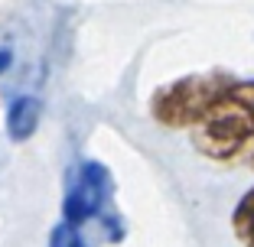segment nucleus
<instances>
[{
  "mask_svg": "<svg viewBox=\"0 0 254 247\" xmlns=\"http://www.w3.org/2000/svg\"><path fill=\"white\" fill-rule=\"evenodd\" d=\"M254 140V82H228L192 127L195 150L212 159H235Z\"/></svg>",
  "mask_w": 254,
  "mask_h": 247,
  "instance_id": "1",
  "label": "nucleus"
},
{
  "mask_svg": "<svg viewBox=\"0 0 254 247\" xmlns=\"http://www.w3.org/2000/svg\"><path fill=\"white\" fill-rule=\"evenodd\" d=\"M228 88L225 72H205V75H189L173 85H163L150 98V114L163 127H195L202 114L212 107L222 91Z\"/></svg>",
  "mask_w": 254,
  "mask_h": 247,
  "instance_id": "2",
  "label": "nucleus"
},
{
  "mask_svg": "<svg viewBox=\"0 0 254 247\" xmlns=\"http://www.w3.org/2000/svg\"><path fill=\"white\" fill-rule=\"evenodd\" d=\"M111 198V172L98 159H85L75 166L68 176L65 205H62V221L72 228H82L88 218H98Z\"/></svg>",
  "mask_w": 254,
  "mask_h": 247,
  "instance_id": "3",
  "label": "nucleus"
},
{
  "mask_svg": "<svg viewBox=\"0 0 254 247\" xmlns=\"http://www.w3.org/2000/svg\"><path fill=\"white\" fill-rule=\"evenodd\" d=\"M39 127V101L33 95H20L10 101L7 111V134L13 140H30Z\"/></svg>",
  "mask_w": 254,
  "mask_h": 247,
  "instance_id": "4",
  "label": "nucleus"
},
{
  "mask_svg": "<svg viewBox=\"0 0 254 247\" xmlns=\"http://www.w3.org/2000/svg\"><path fill=\"white\" fill-rule=\"evenodd\" d=\"M232 225L235 234L245 247H254V189L241 195V202L235 205V215H232Z\"/></svg>",
  "mask_w": 254,
  "mask_h": 247,
  "instance_id": "5",
  "label": "nucleus"
},
{
  "mask_svg": "<svg viewBox=\"0 0 254 247\" xmlns=\"http://www.w3.org/2000/svg\"><path fill=\"white\" fill-rule=\"evenodd\" d=\"M49 247H85V238H82V228H72L65 221L53 228L49 234Z\"/></svg>",
  "mask_w": 254,
  "mask_h": 247,
  "instance_id": "6",
  "label": "nucleus"
},
{
  "mask_svg": "<svg viewBox=\"0 0 254 247\" xmlns=\"http://www.w3.org/2000/svg\"><path fill=\"white\" fill-rule=\"evenodd\" d=\"M10 49H0V72H3V68H10Z\"/></svg>",
  "mask_w": 254,
  "mask_h": 247,
  "instance_id": "7",
  "label": "nucleus"
},
{
  "mask_svg": "<svg viewBox=\"0 0 254 247\" xmlns=\"http://www.w3.org/2000/svg\"><path fill=\"white\" fill-rule=\"evenodd\" d=\"M245 150H248V163H251V169H254V140H251V143H248Z\"/></svg>",
  "mask_w": 254,
  "mask_h": 247,
  "instance_id": "8",
  "label": "nucleus"
}]
</instances>
